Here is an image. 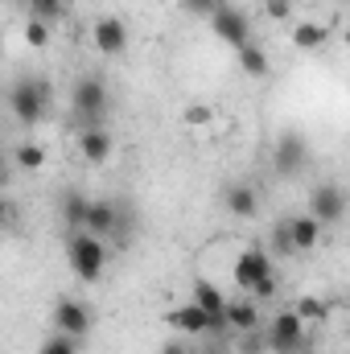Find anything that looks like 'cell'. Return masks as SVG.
<instances>
[{"label":"cell","instance_id":"obj_1","mask_svg":"<svg viewBox=\"0 0 350 354\" xmlns=\"http://www.w3.org/2000/svg\"><path fill=\"white\" fill-rule=\"evenodd\" d=\"M268 354H313V342L305 334V322L293 309H280L268 326Z\"/></svg>","mask_w":350,"mask_h":354},{"label":"cell","instance_id":"obj_2","mask_svg":"<svg viewBox=\"0 0 350 354\" xmlns=\"http://www.w3.org/2000/svg\"><path fill=\"white\" fill-rule=\"evenodd\" d=\"M66 260H71V268H75L79 280L95 284V280L103 276V264H107V248H103V239H95L87 231H71V239H66Z\"/></svg>","mask_w":350,"mask_h":354},{"label":"cell","instance_id":"obj_3","mask_svg":"<svg viewBox=\"0 0 350 354\" xmlns=\"http://www.w3.org/2000/svg\"><path fill=\"white\" fill-rule=\"evenodd\" d=\"M50 107V83L29 75V79H17L12 91H8V111L21 120V124H37Z\"/></svg>","mask_w":350,"mask_h":354},{"label":"cell","instance_id":"obj_4","mask_svg":"<svg viewBox=\"0 0 350 354\" xmlns=\"http://www.w3.org/2000/svg\"><path fill=\"white\" fill-rule=\"evenodd\" d=\"M71 107L83 128H99V120L107 115V83L99 75H83L71 91Z\"/></svg>","mask_w":350,"mask_h":354},{"label":"cell","instance_id":"obj_5","mask_svg":"<svg viewBox=\"0 0 350 354\" xmlns=\"http://www.w3.org/2000/svg\"><path fill=\"white\" fill-rule=\"evenodd\" d=\"M210 29L219 33V41H227V46H235V50L252 41V21H248V12L235 8V4H219V8L210 12Z\"/></svg>","mask_w":350,"mask_h":354},{"label":"cell","instance_id":"obj_6","mask_svg":"<svg viewBox=\"0 0 350 354\" xmlns=\"http://www.w3.org/2000/svg\"><path fill=\"white\" fill-rule=\"evenodd\" d=\"M342 214H347L342 185H334V181L313 185V194H309V218H317V227H334V223H342Z\"/></svg>","mask_w":350,"mask_h":354},{"label":"cell","instance_id":"obj_7","mask_svg":"<svg viewBox=\"0 0 350 354\" xmlns=\"http://www.w3.org/2000/svg\"><path fill=\"white\" fill-rule=\"evenodd\" d=\"M54 326H58V334H66V338H87L91 326H95V317H91V309L83 301L62 297V301L54 305Z\"/></svg>","mask_w":350,"mask_h":354},{"label":"cell","instance_id":"obj_8","mask_svg":"<svg viewBox=\"0 0 350 354\" xmlns=\"http://www.w3.org/2000/svg\"><path fill=\"white\" fill-rule=\"evenodd\" d=\"M305 165H309V145H305V136H301V132H284V136L276 140V174L297 177Z\"/></svg>","mask_w":350,"mask_h":354},{"label":"cell","instance_id":"obj_9","mask_svg":"<svg viewBox=\"0 0 350 354\" xmlns=\"http://www.w3.org/2000/svg\"><path fill=\"white\" fill-rule=\"evenodd\" d=\"M231 276H235V284L239 288H252L260 276H272V256L264 252V248H243L239 256H235V268H231Z\"/></svg>","mask_w":350,"mask_h":354},{"label":"cell","instance_id":"obj_10","mask_svg":"<svg viewBox=\"0 0 350 354\" xmlns=\"http://www.w3.org/2000/svg\"><path fill=\"white\" fill-rule=\"evenodd\" d=\"M91 41H95V50H99V54L116 58V54H124V50H128V25H124L120 17H99V21H95V29H91Z\"/></svg>","mask_w":350,"mask_h":354},{"label":"cell","instance_id":"obj_11","mask_svg":"<svg viewBox=\"0 0 350 354\" xmlns=\"http://www.w3.org/2000/svg\"><path fill=\"white\" fill-rule=\"evenodd\" d=\"M116 214H120V202L111 198H91L87 202V218H83V231L95 239H111L116 231Z\"/></svg>","mask_w":350,"mask_h":354},{"label":"cell","instance_id":"obj_12","mask_svg":"<svg viewBox=\"0 0 350 354\" xmlns=\"http://www.w3.org/2000/svg\"><path fill=\"white\" fill-rule=\"evenodd\" d=\"M223 206L235 214V218H256L260 214V189L252 181H231L223 189Z\"/></svg>","mask_w":350,"mask_h":354},{"label":"cell","instance_id":"obj_13","mask_svg":"<svg viewBox=\"0 0 350 354\" xmlns=\"http://www.w3.org/2000/svg\"><path fill=\"white\" fill-rule=\"evenodd\" d=\"M165 322L174 326L177 334H185V338H210V317L190 301V305H177L165 313Z\"/></svg>","mask_w":350,"mask_h":354},{"label":"cell","instance_id":"obj_14","mask_svg":"<svg viewBox=\"0 0 350 354\" xmlns=\"http://www.w3.org/2000/svg\"><path fill=\"white\" fill-rule=\"evenodd\" d=\"M111 149H116V145H111V132H107L103 124L79 132V157H83L87 165H103V161L111 157Z\"/></svg>","mask_w":350,"mask_h":354},{"label":"cell","instance_id":"obj_15","mask_svg":"<svg viewBox=\"0 0 350 354\" xmlns=\"http://www.w3.org/2000/svg\"><path fill=\"white\" fill-rule=\"evenodd\" d=\"M284 223H288V243H293L297 256H301V252H313V248L322 243V227H317V218L297 214V218H284Z\"/></svg>","mask_w":350,"mask_h":354},{"label":"cell","instance_id":"obj_16","mask_svg":"<svg viewBox=\"0 0 350 354\" xmlns=\"http://www.w3.org/2000/svg\"><path fill=\"white\" fill-rule=\"evenodd\" d=\"M223 322H227V330L243 334V330H256V326H260V309H256L252 297H243V301H227V305H223Z\"/></svg>","mask_w":350,"mask_h":354},{"label":"cell","instance_id":"obj_17","mask_svg":"<svg viewBox=\"0 0 350 354\" xmlns=\"http://www.w3.org/2000/svg\"><path fill=\"white\" fill-rule=\"evenodd\" d=\"M17 4H21L25 21H42V25H50V29L66 17V0H17Z\"/></svg>","mask_w":350,"mask_h":354},{"label":"cell","instance_id":"obj_18","mask_svg":"<svg viewBox=\"0 0 350 354\" xmlns=\"http://www.w3.org/2000/svg\"><path fill=\"white\" fill-rule=\"evenodd\" d=\"M87 194L83 189H66L62 198H58V214H62V223L71 227V231H83V218H87Z\"/></svg>","mask_w":350,"mask_h":354},{"label":"cell","instance_id":"obj_19","mask_svg":"<svg viewBox=\"0 0 350 354\" xmlns=\"http://www.w3.org/2000/svg\"><path fill=\"white\" fill-rule=\"evenodd\" d=\"M330 41V29L322 25V21H301V25H293V46L297 50H322Z\"/></svg>","mask_w":350,"mask_h":354},{"label":"cell","instance_id":"obj_20","mask_svg":"<svg viewBox=\"0 0 350 354\" xmlns=\"http://www.w3.org/2000/svg\"><path fill=\"white\" fill-rule=\"evenodd\" d=\"M235 54H239V66H243V71H248L252 79H264V75L272 71V62H268V54H264V50L256 46V41H248V46H239Z\"/></svg>","mask_w":350,"mask_h":354},{"label":"cell","instance_id":"obj_21","mask_svg":"<svg viewBox=\"0 0 350 354\" xmlns=\"http://www.w3.org/2000/svg\"><path fill=\"white\" fill-rule=\"evenodd\" d=\"M293 313L309 326V322H326L330 317V301H322V297H301L297 305H293Z\"/></svg>","mask_w":350,"mask_h":354},{"label":"cell","instance_id":"obj_22","mask_svg":"<svg viewBox=\"0 0 350 354\" xmlns=\"http://www.w3.org/2000/svg\"><path fill=\"white\" fill-rule=\"evenodd\" d=\"M17 165H21L25 174H37V169L46 165V149H42V145H17Z\"/></svg>","mask_w":350,"mask_h":354},{"label":"cell","instance_id":"obj_23","mask_svg":"<svg viewBox=\"0 0 350 354\" xmlns=\"http://www.w3.org/2000/svg\"><path fill=\"white\" fill-rule=\"evenodd\" d=\"M231 351H235V354H268V338L260 334V326H256V330H243V334H239V342H235Z\"/></svg>","mask_w":350,"mask_h":354},{"label":"cell","instance_id":"obj_24","mask_svg":"<svg viewBox=\"0 0 350 354\" xmlns=\"http://www.w3.org/2000/svg\"><path fill=\"white\" fill-rule=\"evenodd\" d=\"M50 37H54V29H50V25H42V21H25V46L46 50V46H50Z\"/></svg>","mask_w":350,"mask_h":354},{"label":"cell","instance_id":"obj_25","mask_svg":"<svg viewBox=\"0 0 350 354\" xmlns=\"http://www.w3.org/2000/svg\"><path fill=\"white\" fill-rule=\"evenodd\" d=\"M181 120H185V128H206V124L214 120V107H206V103H190Z\"/></svg>","mask_w":350,"mask_h":354},{"label":"cell","instance_id":"obj_26","mask_svg":"<svg viewBox=\"0 0 350 354\" xmlns=\"http://www.w3.org/2000/svg\"><path fill=\"white\" fill-rule=\"evenodd\" d=\"M37 354H79V338H66V334H54L50 342H42Z\"/></svg>","mask_w":350,"mask_h":354},{"label":"cell","instance_id":"obj_27","mask_svg":"<svg viewBox=\"0 0 350 354\" xmlns=\"http://www.w3.org/2000/svg\"><path fill=\"white\" fill-rule=\"evenodd\" d=\"M276 288H280V284H276V276H260L248 292H252V301L260 305V301H272V297H276Z\"/></svg>","mask_w":350,"mask_h":354},{"label":"cell","instance_id":"obj_28","mask_svg":"<svg viewBox=\"0 0 350 354\" xmlns=\"http://www.w3.org/2000/svg\"><path fill=\"white\" fill-rule=\"evenodd\" d=\"M272 243H276V252H280V256H297V252H293V243H288V223H284V218L276 223V231H272Z\"/></svg>","mask_w":350,"mask_h":354},{"label":"cell","instance_id":"obj_29","mask_svg":"<svg viewBox=\"0 0 350 354\" xmlns=\"http://www.w3.org/2000/svg\"><path fill=\"white\" fill-rule=\"evenodd\" d=\"M264 17H272V21L293 17V0H264Z\"/></svg>","mask_w":350,"mask_h":354},{"label":"cell","instance_id":"obj_30","mask_svg":"<svg viewBox=\"0 0 350 354\" xmlns=\"http://www.w3.org/2000/svg\"><path fill=\"white\" fill-rule=\"evenodd\" d=\"M181 8H185L190 17H210V12L219 8V0H181Z\"/></svg>","mask_w":350,"mask_h":354},{"label":"cell","instance_id":"obj_31","mask_svg":"<svg viewBox=\"0 0 350 354\" xmlns=\"http://www.w3.org/2000/svg\"><path fill=\"white\" fill-rule=\"evenodd\" d=\"M198 354H235V351H231V342H227V338H210V342H202V346H198Z\"/></svg>","mask_w":350,"mask_h":354},{"label":"cell","instance_id":"obj_32","mask_svg":"<svg viewBox=\"0 0 350 354\" xmlns=\"http://www.w3.org/2000/svg\"><path fill=\"white\" fill-rule=\"evenodd\" d=\"M161 354H194V346H190V342H185V334H181V338H169V342L161 346Z\"/></svg>","mask_w":350,"mask_h":354},{"label":"cell","instance_id":"obj_33","mask_svg":"<svg viewBox=\"0 0 350 354\" xmlns=\"http://www.w3.org/2000/svg\"><path fill=\"white\" fill-rule=\"evenodd\" d=\"M12 218H17V206H12V202H8V198L0 194V227H8Z\"/></svg>","mask_w":350,"mask_h":354},{"label":"cell","instance_id":"obj_34","mask_svg":"<svg viewBox=\"0 0 350 354\" xmlns=\"http://www.w3.org/2000/svg\"><path fill=\"white\" fill-rule=\"evenodd\" d=\"M4 181H8V177H4V157H0V189H4Z\"/></svg>","mask_w":350,"mask_h":354}]
</instances>
